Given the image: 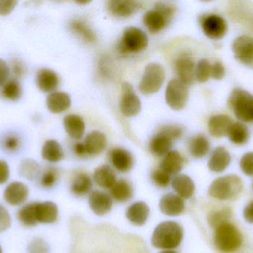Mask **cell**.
I'll return each instance as SVG.
<instances>
[{"instance_id":"obj_1","label":"cell","mask_w":253,"mask_h":253,"mask_svg":"<svg viewBox=\"0 0 253 253\" xmlns=\"http://www.w3.org/2000/svg\"><path fill=\"white\" fill-rule=\"evenodd\" d=\"M183 237L184 231L179 224L172 221H164L153 231L151 244L157 249L172 251L181 245Z\"/></svg>"},{"instance_id":"obj_2","label":"cell","mask_w":253,"mask_h":253,"mask_svg":"<svg viewBox=\"0 0 253 253\" xmlns=\"http://www.w3.org/2000/svg\"><path fill=\"white\" fill-rule=\"evenodd\" d=\"M243 188L242 180L230 175L217 178L210 187L209 196L218 200H229L237 197Z\"/></svg>"},{"instance_id":"obj_3","label":"cell","mask_w":253,"mask_h":253,"mask_svg":"<svg viewBox=\"0 0 253 253\" xmlns=\"http://www.w3.org/2000/svg\"><path fill=\"white\" fill-rule=\"evenodd\" d=\"M228 107L239 120L253 122V96L247 91L236 89L227 101Z\"/></svg>"},{"instance_id":"obj_4","label":"cell","mask_w":253,"mask_h":253,"mask_svg":"<svg viewBox=\"0 0 253 253\" xmlns=\"http://www.w3.org/2000/svg\"><path fill=\"white\" fill-rule=\"evenodd\" d=\"M242 243V235L234 226L226 223L217 227L215 244L220 251L225 253L233 252L240 248Z\"/></svg>"},{"instance_id":"obj_5","label":"cell","mask_w":253,"mask_h":253,"mask_svg":"<svg viewBox=\"0 0 253 253\" xmlns=\"http://www.w3.org/2000/svg\"><path fill=\"white\" fill-rule=\"evenodd\" d=\"M165 80V71L162 65L156 62L148 64L139 83V90L144 95L156 93L160 90Z\"/></svg>"},{"instance_id":"obj_6","label":"cell","mask_w":253,"mask_h":253,"mask_svg":"<svg viewBox=\"0 0 253 253\" xmlns=\"http://www.w3.org/2000/svg\"><path fill=\"white\" fill-rule=\"evenodd\" d=\"M189 91L187 85L179 79H172L167 86L165 100L172 109L178 111L183 109L188 100Z\"/></svg>"},{"instance_id":"obj_7","label":"cell","mask_w":253,"mask_h":253,"mask_svg":"<svg viewBox=\"0 0 253 253\" xmlns=\"http://www.w3.org/2000/svg\"><path fill=\"white\" fill-rule=\"evenodd\" d=\"M148 38L145 33L136 27L126 28L121 41L122 51L125 53H135L147 47Z\"/></svg>"},{"instance_id":"obj_8","label":"cell","mask_w":253,"mask_h":253,"mask_svg":"<svg viewBox=\"0 0 253 253\" xmlns=\"http://www.w3.org/2000/svg\"><path fill=\"white\" fill-rule=\"evenodd\" d=\"M141 108V101L134 92L132 86L129 83H123L120 101L122 113L126 117H134L140 112Z\"/></svg>"},{"instance_id":"obj_9","label":"cell","mask_w":253,"mask_h":253,"mask_svg":"<svg viewBox=\"0 0 253 253\" xmlns=\"http://www.w3.org/2000/svg\"><path fill=\"white\" fill-rule=\"evenodd\" d=\"M235 57L243 65L253 68V37L240 36L233 43Z\"/></svg>"},{"instance_id":"obj_10","label":"cell","mask_w":253,"mask_h":253,"mask_svg":"<svg viewBox=\"0 0 253 253\" xmlns=\"http://www.w3.org/2000/svg\"><path fill=\"white\" fill-rule=\"evenodd\" d=\"M202 27L205 35L212 40L223 38L227 31V22L216 14L205 16L202 19Z\"/></svg>"},{"instance_id":"obj_11","label":"cell","mask_w":253,"mask_h":253,"mask_svg":"<svg viewBox=\"0 0 253 253\" xmlns=\"http://www.w3.org/2000/svg\"><path fill=\"white\" fill-rule=\"evenodd\" d=\"M88 203L93 213L99 216H103L112 209L113 199L106 193L94 190L89 194Z\"/></svg>"},{"instance_id":"obj_12","label":"cell","mask_w":253,"mask_h":253,"mask_svg":"<svg viewBox=\"0 0 253 253\" xmlns=\"http://www.w3.org/2000/svg\"><path fill=\"white\" fill-rule=\"evenodd\" d=\"M29 190L25 184L15 181L7 186L4 190L3 197L6 203L10 206H19L26 202Z\"/></svg>"},{"instance_id":"obj_13","label":"cell","mask_w":253,"mask_h":253,"mask_svg":"<svg viewBox=\"0 0 253 253\" xmlns=\"http://www.w3.org/2000/svg\"><path fill=\"white\" fill-rule=\"evenodd\" d=\"M159 209L168 216L175 217L181 215L185 209L184 199L174 193H168L162 196L159 202Z\"/></svg>"},{"instance_id":"obj_14","label":"cell","mask_w":253,"mask_h":253,"mask_svg":"<svg viewBox=\"0 0 253 253\" xmlns=\"http://www.w3.org/2000/svg\"><path fill=\"white\" fill-rule=\"evenodd\" d=\"M175 69L179 80L185 85L193 84L196 78L195 63L187 55L180 56L175 62Z\"/></svg>"},{"instance_id":"obj_15","label":"cell","mask_w":253,"mask_h":253,"mask_svg":"<svg viewBox=\"0 0 253 253\" xmlns=\"http://www.w3.org/2000/svg\"><path fill=\"white\" fill-rule=\"evenodd\" d=\"M141 7L140 2L130 0H112L108 1V10L111 14L118 17H128Z\"/></svg>"},{"instance_id":"obj_16","label":"cell","mask_w":253,"mask_h":253,"mask_svg":"<svg viewBox=\"0 0 253 253\" xmlns=\"http://www.w3.org/2000/svg\"><path fill=\"white\" fill-rule=\"evenodd\" d=\"M36 82L42 92L53 93L59 86V78L55 71L48 68H42L37 73Z\"/></svg>"},{"instance_id":"obj_17","label":"cell","mask_w":253,"mask_h":253,"mask_svg":"<svg viewBox=\"0 0 253 253\" xmlns=\"http://www.w3.org/2000/svg\"><path fill=\"white\" fill-rule=\"evenodd\" d=\"M111 160L113 166L119 172H127L133 167L134 159L128 150L116 148L111 151Z\"/></svg>"},{"instance_id":"obj_18","label":"cell","mask_w":253,"mask_h":253,"mask_svg":"<svg viewBox=\"0 0 253 253\" xmlns=\"http://www.w3.org/2000/svg\"><path fill=\"white\" fill-rule=\"evenodd\" d=\"M84 144L87 156H96L103 152L106 149L108 141L102 132L93 131L86 136Z\"/></svg>"},{"instance_id":"obj_19","label":"cell","mask_w":253,"mask_h":253,"mask_svg":"<svg viewBox=\"0 0 253 253\" xmlns=\"http://www.w3.org/2000/svg\"><path fill=\"white\" fill-rule=\"evenodd\" d=\"M150 215V208L144 202H137L131 204L126 211V217L133 225L142 226L147 222Z\"/></svg>"},{"instance_id":"obj_20","label":"cell","mask_w":253,"mask_h":253,"mask_svg":"<svg viewBox=\"0 0 253 253\" xmlns=\"http://www.w3.org/2000/svg\"><path fill=\"white\" fill-rule=\"evenodd\" d=\"M36 215L38 223L42 224H53L56 222L59 216L57 205L51 202H37Z\"/></svg>"},{"instance_id":"obj_21","label":"cell","mask_w":253,"mask_h":253,"mask_svg":"<svg viewBox=\"0 0 253 253\" xmlns=\"http://www.w3.org/2000/svg\"><path fill=\"white\" fill-rule=\"evenodd\" d=\"M233 124L231 118L226 114H216L210 118L208 130L215 138H222L228 134L230 126Z\"/></svg>"},{"instance_id":"obj_22","label":"cell","mask_w":253,"mask_h":253,"mask_svg":"<svg viewBox=\"0 0 253 253\" xmlns=\"http://www.w3.org/2000/svg\"><path fill=\"white\" fill-rule=\"evenodd\" d=\"M46 105L50 112L59 114L67 111L71 107V98L65 92H54L47 97Z\"/></svg>"},{"instance_id":"obj_23","label":"cell","mask_w":253,"mask_h":253,"mask_svg":"<svg viewBox=\"0 0 253 253\" xmlns=\"http://www.w3.org/2000/svg\"><path fill=\"white\" fill-rule=\"evenodd\" d=\"M230 7V13L233 19L249 25L253 31V10L248 1H234Z\"/></svg>"},{"instance_id":"obj_24","label":"cell","mask_w":253,"mask_h":253,"mask_svg":"<svg viewBox=\"0 0 253 253\" xmlns=\"http://www.w3.org/2000/svg\"><path fill=\"white\" fill-rule=\"evenodd\" d=\"M184 165V159L181 153L176 150H171L161 162L160 169L170 175H177L182 170Z\"/></svg>"},{"instance_id":"obj_25","label":"cell","mask_w":253,"mask_h":253,"mask_svg":"<svg viewBox=\"0 0 253 253\" xmlns=\"http://www.w3.org/2000/svg\"><path fill=\"white\" fill-rule=\"evenodd\" d=\"M174 191L181 199H189L194 195L195 184L193 180L186 175H176L172 181Z\"/></svg>"},{"instance_id":"obj_26","label":"cell","mask_w":253,"mask_h":253,"mask_svg":"<svg viewBox=\"0 0 253 253\" xmlns=\"http://www.w3.org/2000/svg\"><path fill=\"white\" fill-rule=\"evenodd\" d=\"M231 161L230 153L224 147H217L211 154L208 167L212 172H221L227 169Z\"/></svg>"},{"instance_id":"obj_27","label":"cell","mask_w":253,"mask_h":253,"mask_svg":"<svg viewBox=\"0 0 253 253\" xmlns=\"http://www.w3.org/2000/svg\"><path fill=\"white\" fill-rule=\"evenodd\" d=\"M67 133L74 139H81L85 131V124L83 117L77 114H68L63 120Z\"/></svg>"},{"instance_id":"obj_28","label":"cell","mask_w":253,"mask_h":253,"mask_svg":"<svg viewBox=\"0 0 253 253\" xmlns=\"http://www.w3.org/2000/svg\"><path fill=\"white\" fill-rule=\"evenodd\" d=\"M93 181L101 188L111 189L117 182V175L112 168L103 165L96 168L93 173Z\"/></svg>"},{"instance_id":"obj_29","label":"cell","mask_w":253,"mask_h":253,"mask_svg":"<svg viewBox=\"0 0 253 253\" xmlns=\"http://www.w3.org/2000/svg\"><path fill=\"white\" fill-rule=\"evenodd\" d=\"M110 196L112 199L120 203L129 202L133 196L132 184L126 180H119L110 189Z\"/></svg>"},{"instance_id":"obj_30","label":"cell","mask_w":253,"mask_h":253,"mask_svg":"<svg viewBox=\"0 0 253 253\" xmlns=\"http://www.w3.org/2000/svg\"><path fill=\"white\" fill-rule=\"evenodd\" d=\"M93 187V181L90 175L84 172H80L75 175L71 185V191L74 196L83 197L90 194Z\"/></svg>"},{"instance_id":"obj_31","label":"cell","mask_w":253,"mask_h":253,"mask_svg":"<svg viewBox=\"0 0 253 253\" xmlns=\"http://www.w3.org/2000/svg\"><path fill=\"white\" fill-rule=\"evenodd\" d=\"M144 24L147 29L152 33H157L162 31L168 23V19L159 10H149L144 14Z\"/></svg>"},{"instance_id":"obj_32","label":"cell","mask_w":253,"mask_h":253,"mask_svg":"<svg viewBox=\"0 0 253 253\" xmlns=\"http://www.w3.org/2000/svg\"><path fill=\"white\" fill-rule=\"evenodd\" d=\"M42 157L50 163H57L62 160L64 152L59 143L55 140L45 141L42 150Z\"/></svg>"},{"instance_id":"obj_33","label":"cell","mask_w":253,"mask_h":253,"mask_svg":"<svg viewBox=\"0 0 253 253\" xmlns=\"http://www.w3.org/2000/svg\"><path fill=\"white\" fill-rule=\"evenodd\" d=\"M172 147V141L165 135L158 133L150 141V152L158 157L166 155Z\"/></svg>"},{"instance_id":"obj_34","label":"cell","mask_w":253,"mask_h":253,"mask_svg":"<svg viewBox=\"0 0 253 253\" xmlns=\"http://www.w3.org/2000/svg\"><path fill=\"white\" fill-rule=\"evenodd\" d=\"M190 154L196 158H202L208 154L210 150V143L208 138L199 135L193 137L189 144Z\"/></svg>"},{"instance_id":"obj_35","label":"cell","mask_w":253,"mask_h":253,"mask_svg":"<svg viewBox=\"0 0 253 253\" xmlns=\"http://www.w3.org/2000/svg\"><path fill=\"white\" fill-rule=\"evenodd\" d=\"M227 135L229 139L233 144L236 145H243L248 141L249 131L245 125L238 122L231 125Z\"/></svg>"},{"instance_id":"obj_36","label":"cell","mask_w":253,"mask_h":253,"mask_svg":"<svg viewBox=\"0 0 253 253\" xmlns=\"http://www.w3.org/2000/svg\"><path fill=\"white\" fill-rule=\"evenodd\" d=\"M36 206L37 202H32L25 205L19 209L17 216L19 221L23 225L26 227H34L38 224L36 215Z\"/></svg>"},{"instance_id":"obj_37","label":"cell","mask_w":253,"mask_h":253,"mask_svg":"<svg viewBox=\"0 0 253 253\" xmlns=\"http://www.w3.org/2000/svg\"><path fill=\"white\" fill-rule=\"evenodd\" d=\"M73 31L78 34L81 38L87 43H94L96 41V34L93 30L81 20H74L71 23Z\"/></svg>"},{"instance_id":"obj_38","label":"cell","mask_w":253,"mask_h":253,"mask_svg":"<svg viewBox=\"0 0 253 253\" xmlns=\"http://www.w3.org/2000/svg\"><path fill=\"white\" fill-rule=\"evenodd\" d=\"M40 170L38 163L31 159L22 160L19 166V174L22 177L31 181L38 176Z\"/></svg>"},{"instance_id":"obj_39","label":"cell","mask_w":253,"mask_h":253,"mask_svg":"<svg viewBox=\"0 0 253 253\" xmlns=\"http://www.w3.org/2000/svg\"><path fill=\"white\" fill-rule=\"evenodd\" d=\"M1 94L7 99L17 101L22 96V88L16 80H9L3 86Z\"/></svg>"},{"instance_id":"obj_40","label":"cell","mask_w":253,"mask_h":253,"mask_svg":"<svg viewBox=\"0 0 253 253\" xmlns=\"http://www.w3.org/2000/svg\"><path fill=\"white\" fill-rule=\"evenodd\" d=\"M59 173L57 169L48 167L42 174L40 183L42 187L46 189L52 188L59 181Z\"/></svg>"},{"instance_id":"obj_41","label":"cell","mask_w":253,"mask_h":253,"mask_svg":"<svg viewBox=\"0 0 253 253\" xmlns=\"http://www.w3.org/2000/svg\"><path fill=\"white\" fill-rule=\"evenodd\" d=\"M153 184L159 188H167L171 181V175L163 169H156L151 174Z\"/></svg>"},{"instance_id":"obj_42","label":"cell","mask_w":253,"mask_h":253,"mask_svg":"<svg viewBox=\"0 0 253 253\" xmlns=\"http://www.w3.org/2000/svg\"><path fill=\"white\" fill-rule=\"evenodd\" d=\"M231 216L230 209L224 208L218 212H213L209 216V223L212 227H217L226 224L227 220Z\"/></svg>"},{"instance_id":"obj_43","label":"cell","mask_w":253,"mask_h":253,"mask_svg":"<svg viewBox=\"0 0 253 253\" xmlns=\"http://www.w3.org/2000/svg\"><path fill=\"white\" fill-rule=\"evenodd\" d=\"M211 65L209 61L205 59H201L196 70V78L199 83L208 81L211 77Z\"/></svg>"},{"instance_id":"obj_44","label":"cell","mask_w":253,"mask_h":253,"mask_svg":"<svg viewBox=\"0 0 253 253\" xmlns=\"http://www.w3.org/2000/svg\"><path fill=\"white\" fill-rule=\"evenodd\" d=\"M183 133H184V130L182 128L179 126H175V125H168V126H163L159 132V134L168 137L172 141L181 138Z\"/></svg>"},{"instance_id":"obj_45","label":"cell","mask_w":253,"mask_h":253,"mask_svg":"<svg viewBox=\"0 0 253 253\" xmlns=\"http://www.w3.org/2000/svg\"><path fill=\"white\" fill-rule=\"evenodd\" d=\"M28 253H50V248L45 241L37 238L30 243Z\"/></svg>"},{"instance_id":"obj_46","label":"cell","mask_w":253,"mask_h":253,"mask_svg":"<svg viewBox=\"0 0 253 253\" xmlns=\"http://www.w3.org/2000/svg\"><path fill=\"white\" fill-rule=\"evenodd\" d=\"M240 166L245 175L253 176V152L246 153L242 157Z\"/></svg>"},{"instance_id":"obj_47","label":"cell","mask_w":253,"mask_h":253,"mask_svg":"<svg viewBox=\"0 0 253 253\" xmlns=\"http://www.w3.org/2000/svg\"><path fill=\"white\" fill-rule=\"evenodd\" d=\"M3 148L9 152H13L19 148L20 140L16 135H8L2 142Z\"/></svg>"},{"instance_id":"obj_48","label":"cell","mask_w":253,"mask_h":253,"mask_svg":"<svg viewBox=\"0 0 253 253\" xmlns=\"http://www.w3.org/2000/svg\"><path fill=\"white\" fill-rule=\"evenodd\" d=\"M11 225V218L7 209L0 204V233L7 230Z\"/></svg>"},{"instance_id":"obj_49","label":"cell","mask_w":253,"mask_h":253,"mask_svg":"<svg viewBox=\"0 0 253 253\" xmlns=\"http://www.w3.org/2000/svg\"><path fill=\"white\" fill-rule=\"evenodd\" d=\"M17 3L14 0H0V15L6 16L11 13Z\"/></svg>"},{"instance_id":"obj_50","label":"cell","mask_w":253,"mask_h":253,"mask_svg":"<svg viewBox=\"0 0 253 253\" xmlns=\"http://www.w3.org/2000/svg\"><path fill=\"white\" fill-rule=\"evenodd\" d=\"M225 70L222 63L220 62H216L211 65V76L215 80H221L224 77Z\"/></svg>"},{"instance_id":"obj_51","label":"cell","mask_w":253,"mask_h":253,"mask_svg":"<svg viewBox=\"0 0 253 253\" xmlns=\"http://www.w3.org/2000/svg\"><path fill=\"white\" fill-rule=\"evenodd\" d=\"M155 9L163 13L168 19L172 17L174 12H175V7L173 5H171V4L165 2L157 3Z\"/></svg>"},{"instance_id":"obj_52","label":"cell","mask_w":253,"mask_h":253,"mask_svg":"<svg viewBox=\"0 0 253 253\" xmlns=\"http://www.w3.org/2000/svg\"><path fill=\"white\" fill-rule=\"evenodd\" d=\"M10 74V70L5 61L0 59V86H4L7 83Z\"/></svg>"},{"instance_id":"obj_53","label":"cell","mask_w":253,"mask_h":253,"mask_svg":"<svg viewBox=\"0 0 253 253\" xmlns=\"http://www.w3.org/2000/svg\"><path fill=\"white\" fill-rule=\"evenodd\" d=\"M10 176V169L7 162L0 160V184L7 182Z\"/></svg>"},{"instance_id":"obj_54","label":"cell","mask_w":253,"mask_h":253,"mask_svg":"<svg viewBox=\"0 0 253 253\" xmlns=\"http://www.w3.org/2000/svg\"><path fill=\"white\" fill-rule=\"evenodd\" d=\"M74 152L79 157H85L87 156V150H86L85 145L84 143H77L74 145Z\"/></svg>"},{"instance_id":"obj_55","label":"cell","mask_w":253,"mask_h":253,"mask_svg":"<svg viewBox=\"0 0 253 253\" xmlns=\"http://www.w3.org/2000/svg\"><path fill=\"white\" fill-rule=\"evenodd\" d=\"M244 217L248 223L253 224V202L245 207L244 210Z\"/></svg>"},{"instance_id":"obj_56","label":"cell","mask_w":253,"mask_h":253,"mask_svg":"<svg viewBox=\"0 0 253 253\" xmlns=\"http://www.w3.org/2000/svg\"><path fill=\"white\" fill-rule=\"evenodd\" d=\"M13 72H14L15 74H16V75L21 76L22 74H23L24 68L23 67H22V64L20 63V62H14V63L13 64Z\"/></svg>"},{"instance_id":"obj_57","label":"cell","mask_w":253,"mask_h":253,"mask_svg":"<svg viewBox=\"0 0 253 253\" xmlns=\"http://www.w3.org/2000/svg\"><path fill=\"white\" fill-rule=\"evenodd\" d=\"M160 253H177L173 251H162Z\"/></svg>"},{"instance_id":"obj_58","label":"cell","mask_w":253,"mask_h":253,"mask_svg":"<svg viewBox=\"0 0 253 253\" xmlns=\"http://www.w3.org/2000/svg\"><path fill=\"white\" fill-rule=\"evenodd\" d=\"M0 253H2V250H1V246H0Z\"/></svg>"}]
</instances>
